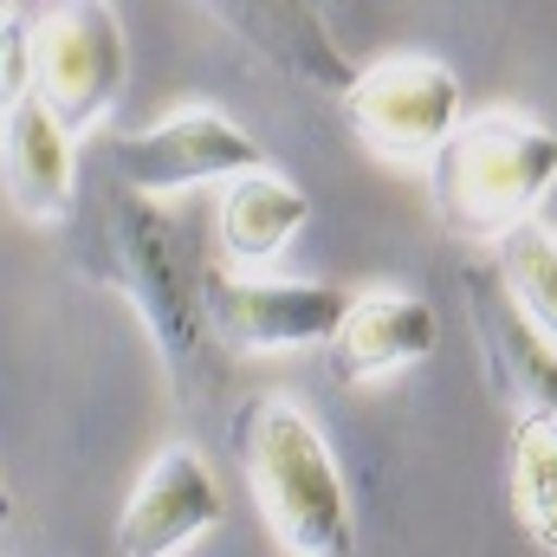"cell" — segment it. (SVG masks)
Returning <instances> with one entry per match:
<instances>
[{"label":"cell","instance_id":"obj_1","mask_svg":"<svg viewBox=\"0 0 557 557\" xmlns=\"http://www.w3.org/2000/svg\"><path fill=\"white\" fill-rule=\"evenodd\" d=\"M247 493L285 557H357V506L324 428L292 396H247L234 416Z\"/></svg>","mask_w":557,"mask_h":557},{"label":"cell","instance_id":"obj_2","mask_svg":"<svg viewBox=\"0 0 557 557\" xmlns=\"http://www.w3.org/2000/svg\"><path fill=\"white\" fill-rule=\"evenodd\" d=\"M434 214L447 234L473 247H499L525 221H539L545 195L557 188V131L532 111L486 104L454 124L441 156L428 162Z\"/></svg>","mask_w":557,"mask_h":557},{"label":"cell","instance_id":"obj_3","mask_svg":"<svg viewBox=\"0 0 557 557\" xmlns=\"http://www.w3.org/2000/svg\"><path fill=\"white\" fill-rule=\"evenodd\" d=\"M26 52V91L72 131L91 137L131 78V39L111 0H39L20 26Z\"/></svg>","mask_w":557,"mask_h":557},{"label":"cell","instance_id":"obj_4","mask_svg":"<svg viewBox=\"0 0 557 557\" xmlns=\"http://www.w3.org/2000/svg\"><path fill=\"white\" fill-rule=\"evenodd\" d=\"M337 98L357 143L389 169H428L441 143L454 137V124L467 117L454 65H441L434 52H383L357 65Z\"/></svg>","mask_w":557,"mask_h":557},{"label":"cell","instance_id":"obj_5","mask_svg":"<svg viewBox=\"0 0 557 557\" xmlns=\"http://www.w3.org/2000/svg\"><path fill=\"white\" fill-rule=\"evenodd\" d=\"M267 162L273 156L260 149V137L247 124H234L227 111H214V104H182V111H169V117L111 143L117 188L143 195V201H175V195L234 182L247 169H267Z\"/></svg>","mask_w":557,"mask_h":557},{"label":"cell","instance_id":"obj_6","mask_svg":"<svg viewBox=\"0 0 557 557\" xmlns=\"http://www.w3.org/2000/svg\"><path fill=\"white\" fill-rule=\"evenodd\" d=\"M350 285L324 278H273V273H208L201 278V324L240 357H298L331 344Z\"/></svg>","mask_w":557,"mask_h":557},{"label":"cell","instance_id":"obj_7","mask_svg":"<svg viewBox=\"0 0 557 557\" xmlns=\"http://www.w3.org/2000/svg\"><path fill=\"white\" fill-rule=\"evenodd\" d=\"M104 267L111 285L137 305V318L149 324V344L169 370H188L195 363V344H201V278L182 285V247L162 234L156 208L143 195H124V214L111 208L104 214Z\"/></svg>","mask_w":557,"mask_h":557},{"label":"cell","instance_id":"obj_8","mask_svg":"<svg viewBox=\"0 0 557 557\" xmlns=\"http://www.w3.org/2000/svg\"><path fill=\"white\" fill-rule=\"evenodd\" d=\"M227 519L221 473L195 441H169L137 473L124 519H117V557H182L195 552Z\"/></svg>","mask_w":557,"mask_h":557},{"label":"cell","instance_id":"obj_9","mask_svg":"<svg viewBox=\"0 0 557 557\" xmlns=\"http://www.w3.org/2000/svg\"><path fill=\"white\" fill-rule=\"evenodd\" d=\"M0 182L20 221L33 227H65L78 208V137L26 91L7 85V149H0Z\"/></svg>","mask_w":557,"mask_h":557},{"label":"cell","instance_id":"obj_10","mask_svg":"<svg viewBox=\"0 0 557 557\" xmlns=\"http://www.w3.org/2000/svg\"><path fill=\"white\" fill-rule=\"evenodd\" d=\"M441 344V318L434 305L409 285H357L337 331H331V363L344 383H376V376H403L434 357Z\"/></svg>","mask_w":557,"mask_h":557},{"label":"cell","instance_id":"obj_11","mask_svg":"<svg viewBox=\"0 0 557 557\" xmlns=\"http://www.w3.org/2000/svg\"><path fill=\"white\" fill-rule=\"evenodd\" d=\"M305 221H311V195H305L278 162L221 182L214 234H221V260H227L234 273H267L278 253L298 240Z\"/></svg>","mask_w":557,"mask_h":557},{"label":"cell","instance_id":"obj_12","mask_svg":"<svg viewBox=\"0 0 557 557\" xmlns=\"http://www.w3.org/2000/svg\"><path fill=\"white\" fill-rule=\"evenodd\" d=\"M506 486L519 532L557 557V416L512 409V447H506Z\"/></svg>","mask_w":557,"mask_h":557},{"label":"cell","instance_id":"obj_13","mask_svg":"<svg viewBox=\"0 0 557 557\" xmlns=\"http://www.w3.org/2000/svg\"><path fill=\"white\" fill-rule=\"evenodd\" d=\"M493 285L512 298V311L557 350V227L525 221L493 247Z\"/></svg>","mask_w":557,"mask_h":557},{"label":"cell","instance_id":"obj_14","mask_svg":"<svg viewBox=\"0 0 557 557\" xmlns=\"http://www.w3.org/2000/svg\"><path fill=\"white\" fill-rule=\"evenodd\" d=\"M247 46H260L267 59H285V65H305V33H298V20H285L278 13V0H208Z\"/></svg>","mask_w":557,"mask_h":557},{"label":"cell","instance_id":"obj_15","mask_svg":"<svg viewBox=\"0 0 557 557\" xmlns=\"http://www.w3.org/2000/svg\"><path fill=\"white\" fill-rule=\"evenodd\" d=\"M13 519V486H7V473H0V525Z\"/></svg>","mask_w":557,"mask_h":557},{"label":"cell","instance_id":"obj_16","mask_svg":"<svg viewBox=\"0 0 557 557\" xmlns=\"http://www.w3.org/2000/svg\"><path fill=\"white\" fill-rule=\"evenodd\" d=\"M0 149H7V85H0Z\"/></svg>","mask_w":557,"mask_h":557},{"label":"cell","instance_id":"obj_17","mask_svg":"<svg viewBox=\"0 0 557 557\" xmlns=\"http://www.w3.org/2000/svg\"><path fill=\"white\" fill-rule=\"evenodd\" d=\"M7 13H13V0H0V20H7Z\"/></svg>","mask_w":557,"mask_h":557}]
</instances>
